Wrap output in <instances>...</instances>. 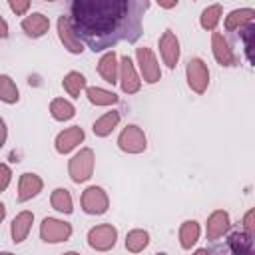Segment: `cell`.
<instances>
[{
	"mask_svg": "<svg viewBox=\"0 0 255 255\" xmlns=\"http://www.w3.org/2000/svg\"><path fill=\"white\" fill-rule=\"evenodd\" d=\"M118 241V229L112 223L96 225L88 231V245L96 251H110Z\"/></svg>",
	"mask_w": 255,
	"mask_h": 255,
	"instance_id": "cell-8",
	"label": "cell"
},
{
	"mask_svg": "<svg viewBox=\"0 0 255 255\" xmlns=\"http://www.w3.org/2000/svg\"><path fill=\"white\" fill-rule=\"evenodd\" d=\"M185 76H187V86L195 94H203L209 86V70L207 64L201 58H189L185 64Z\"/></svg>",
	"mask_w": 255,
	"mask_h": 255,
	"instance_id": "cell-4",
	"label": "cell"
},
{
	"mask_svg": "<svg viewBox=\"0 0 255 255\" xmlns=\"http://www.w3.org/2000/svg\"><path fill=\"white\" fill-rule=\"evenodd\" d=\"M64 90L68 92V96L72 98H80V92L86 90V76L80 72H68L62 80Z\"/></svg>",
	"mask_w": 255,
	"mask_h": 255,
	"instance_id": "cell-28",
	"label": "cell"
},
{
	"mask_svg": "<svg viewBox=\"0 0 255 255\" xmlns=\"http://www.w3.org/2000/svg\"><path fill=\"white\" fill-rule=\"evenodd\" d=\"M0 255H14V253H10V251H2Z\"/></svg>",
	"mask_w": 255,
	"mask_h": 255,
	"instance_id": "cell-39",
	"label": "cell"
},
{
	"mask_svg": "<svg viewBox=\"0 0 255 255\" xmlns=\"http://www.w3.org/2000/svg\"><path fill=\"white\" fill-rule=\"evenodd\" d=\"M50 114L58 122H68V120H72L76 116V108H74L72 102H68L64 98H54L50 102Z\"/></svg>",
	"mask_w": 255,
	"mask_h": 255,
	"instance_id": "cell-23",
	"label": "cell"
},
{
	"mask_svg": "<svg viewBox=\"0 0 255 255\" xmlns=\"http://www.w3.org/2000/svg\"><path fill=\"white\" fill-rule=\"evenodd\" d=\"M20 100L18 88L14 84V80L8 74H0V102L4 104H16Z\"/></svg>",
	"mask_w": 255,
	"mask_h": 255,
	"instance_id": "cell-29",
	"label": "cell"
},
{
	"mask_svg": "<svg viewBox=\"0 0 255 255\" xmlns=\"http://www.w3.org/2000/svg\"><path fill=\"white\" fill-rule=\"evenodd\" d=\"M4 217H6V205H4V203H0V223L4 221Z\"/></svg>",
	"mask_w": 255,
	"mask_h": 255,
	"instance_id": "cell-36",
	"label": "cell"
},
{
	"mask_svg": "<svg viewBox=\"0 0 255 255\" xmlns=\"http://www.w3.org/2000/svg\"><path fill=\"white\" fill-rule=\"evenodd\" d=\"M211 52H213V58L217 60L219 66L231 68V66L237 64V56H235L233 48L229 46V42L223 38L221 32H213L211 34Z\"/></svg>",
	"mask_w": 255,
	"mask_h": 255,
	"instance_id": "cell-12",
	"label": "cell"
},
{
	"mask_svg": "<svg viewBox=\"0 0 255 255\" xmlns=\"http://www.w3.org/2000/svg\"><path fill=\"white\" fill-rule=\"evenodd\" d=\"M120 120H122V116H120V112H118V110L106 112L102 118H98V120L94 122L92 129H94V133H96L98 137H106V135H110V133L118 128Z\"/></svg>",
	"mask_w": 255,
	"mask_h": 255,
	"instance_id": "cell-21",
	"label": "cell"
},
{
	"mask_svg": "<svg viewBox=\"0 0 255 255\" xmlns=\"http://www.w3.org/2000/svg\"><path fill=\"white\" fill-rule=\"evenodd\" d=\"M80 203H82V209L88 215H104L108 211V207H110L108 193L100 185H90L88 189H84Z\"/></svg>",
	"mask_w": 255,
	"mask_h": 255,
	"instance_id": "cell-5",
	"label": "cell"
},
{
	"mask_svg": "<svg viewBox=\"0 0 255 255\" xmlns=\"http://www.w3.org/2000/svg\"><path fill=\"white\" fill-rule=\"evenodd\" d=\"M118 82L122 86V92L124 94H137L139 88H141V80L135 72V66L131 62L129 56H122L120 60V74H118Z\"/></svg>",
	"mask_w": 255,
	"mask_h": 255,
	"instance_id": "cell-9",
	"label": "cell"
},
{
	"mask_svg": "<svg viewBox=\"0 0 255 255\" xmlns=\"http://www.w3.org/2000/svg\"><path fill=\"white\" fill-rule=\"evenodd\" d=\"M50 203L60 213L70 215L74 211V201H72V195H70V191L66 187H56L52 191V195H50Z\"/></svg>",
	"mask_w": 255,
	"mask_h": 255,
	"instance_id": "cell-24",
	"label": "cell"
},
{
	"mask_svg": "<svg viewBox=\"0 0 255 255\" xmlns=\"http://www.w3.org/2000/svg\"><path fill=\"white\" fill-rule=\"evenodd\" d=\"M135 60H137V66H139V72H141L143 82L155 84V82L161 80V70H159L157 58L151 52V48H147V46L135 48Z\"/></svg>",
	"mask_w": 255,
	"mask_h": 255,
	"instance_id": "cell-7",
	"label": "cell"
},
{
	"mask_svg": "<svg viewBox=\"0 0 255 255\" xmlns=\"http://www.w3.org/2000/svg\"><path fill=\"white\" fill-rule=\"evenodd\" d=\"M8 36V22L0 16V38H6Z\"/></svg>",
	"mask_w": 255,
	"mask_h": 255,
	"instance_id": "cell-34",
	"label": "cell"
},
{
	"mask_svg": "<svg viewBox=\"0 0 255 255\" xmlns=\"http://www.w3.org/2000/svg\"><path fill=\"white\" fill-rule=\"evenodd\" d=\"M72 225L68 221H62V219H56V217H46L42 223H40V237L46 241V243H62V241H68L72 237Z\"/></svg>",
	"mask_w": 255,
	"mask_h": 255,
	"instance_id": "cell-6",
	"label": "cell"
},
{
	"mask_svg": "<svg viewBox=\"0 0 255 255\" xmlns=\"http://www.w3.org/2000/svg\"><path fill=\"white\" fill-rule=\"evenodd\" d=\"M6 137H8V128H6V122L0 118V147L6 143Z\"/></svg>",
	"mask_w": 255,
	"mask_h": 255,
	"instance_id": "cell-33",
	"label": "cell"
},
{
	"mask_svg": "<svg viewBox=\"0 0 255 255\" xmlns=\"http://www.w3.org/2000/svg\"><path fill=\"white\" fill-rule=\"evenodd\" d=\"M179 40H177V36H175V32L173 30H165L163 34H161V38H159V54H161V60H163V64L169 68V70H173L175 66H177V62H179Z\"/></svg>",
	"mask_w": 255,
	"mask_h": 255,
	"instance_id": "cell-10",
	"label": "cell"
},
{
	"mask_svg": "<svg viewBox=\"0 0 255 255\" xmlns=\"http://www.w3.org/2000/svg\"><path fill=\"white\" fill-rule=\"evenodd\" d=\"M10 181H12V169H10V165L0 163V193L8 189Z\"/></svg>",
	"mask_w": 255,
	"mask_h": 255,
	"instance_id": "cell-30",
	"label": "cell"
},
{
	"mask_svg": "<svg viewBox=\"0 0 255 255\" xmlns=\"http://www.w3.org/2000/svg\"><path fill=\"white\" fill-rule=\"evenodd\" d=\"M58 36H60V42L64 44V48L70 54H82L84 52V44L76 36L74 28H72V22H70V16H60L58 18Z\"/></svg>",
	"mask_w": 255,
	"mask_h": 255,
	"instance_id": "cell-13",
	"label": "cell"
},
{
	"mask_svg": "<svg viewBox=\"0 0 255 255\" xmlns=\"http://www.w3.org/2000/svg\"><path fill=\"white\" fill-rule=\"evenodd\" d=\"M255 22V10L253 8H237L231 10L229 16L225 18V30L227 32H241Z\"/></svg>",
	"mask_w": 255,
	"mask_h": 255,
	"instance_id": "cell-17",
	"label": "cell"
},
{
	"mask_svg": "<svg viewBox=\"0 0 255 255\" xmlns=\"http://www.w3.org/2000/svg\"><path fill=\"white\" fill-rule=\"evenodd\" d=\"M84 137H86V133H84V129H82L80 126L66 128L64 131L58 133V137H56V141H54L56 151L62 153V155H64V153H70L76 145H80V143L84 141Z\"/></svg>",
	"mask_w": 255,
	"mask_h": 255,
	"instance_id": "cell-15",
	"label": "cell"
},
{
	"mask_svg": "<svg viewBox=\"0 0 255 255\" xmlns=\"http://www.w3.org/2000/svg\"><path fill=\"white\" fill-rule=\"evenodd\" d=\"M86 98L90 100V104L94 106H112L118 102V96L106 88H100V86H90L86 88Z\"/></svg>",
	"mask_w": 255,
	"mask_h": 255,
	"instance_id": "cell-25",
	"label": "cell"
},
{
	"mask_svg": "<svg viewBox=\"0 0 255 255\" xmlns=\"http://www.w3.org/2000/svg\"><path fill=\"white\" fill-rule=\"evenodd\" d=\"M98 74L102 76L104 82L108 84H116L118 82V74H120V62H118V54L114 50L106 52L100 62H98Z\"/></svg>",
	"mask_w": 255,
	"mask_h": 255,
	"instance_id": "cell-19",
	"label": "cell"
},
{
	"mask_svg": "<svg viewBox=\"0 0 255 255\" xmlns=\"http://www.w3.org/2000/svg\"><path fill=\"white\" fill-rule=\"evenodd\" d=\"M253 217H255V211H253V209H249V211L245 213V217H243V233H247L249 237H253V235H255Z\"/></svg>",
	"mask_w": 255,
	"mask_h": 255,
	"instance_id": "cell-32",
	"label": "cell"
},
{
	"mask_svg": "<svg viewBox=\"0 0 255 255\" xmlns=\"http://www.w3.org/2000/svg\"><path fill=\"white\" fill-rule=\"evenodd\" d=\"M118 147L126 153H141L147 147V139L145 133L139 126L129 124L122 129V133L118 135Z\"/></svg>",
	"mask_w": 255,
	"mask_h": 255,
	"instance_id": "cell-3",
	"label": "cell"
},
{
	"mask_svg": "<svg viewBox=\"0 0 255 255\" xmlns=\"http://www.w3.org/2000/svg\"><path fill=\"white\" fill-rule=\"evenodd\" d=\"M32 223H34V213L28 211V209L20 211V213L14 217L12 227H10L12 241H14V243H22V241L28 237V233H30V229H32Z\"/></svg>",
	"mask_w": 255,
	"mask_h": 255,
	"instance_id": "cell-20",
	"label": "cell"
},
{
	"mask_svg": "<svg viewBox=\"0 0 255 255\" xmlns=\"http://www.w3.org/2000/svg\"><path fill=\"white\" fill-rule=\"evenodd\" d=\"M231 227V221H229V213L225 209H215L209 217H207V223H205V233H207V239L211 241H217L219 237H223Z\"/></svg>",
	"mask_w": 255,
	"mask_h": 255,
	"instance_id": "cell-14",
	"label": "cell"
},
{
	"mask_svg": "<svg viewBox=\"0 0 255 255\" xmlns=\"http://www.w3.org/2000/svg\"><path fill=\"white\" fill-rule=\"evenodd\" d=\"M44 187V181L40 175L36 173H22L20 175V181H18V201L24 203V201H30L32 197H36Z\"/></svg>",
	"mask_w": 255,
	"mask_h": 255,
	"instance_id": "cell-16",
	"label": "cell"
},
{
	"mask_svg": "<svg viewBox=\"0 0 255 255\" xmlns=\"http://www.w3.org/2000/svg\"><path fill=\"white\" fill-rule=\"evenodd\" d=\"M20 26H22V30H24L26 36H30V38H40V36H44V34L50 30V20H48V16H44L42 12H32V14L24 16V20H22Z\"/></svg>",
	"mask_w": 255,
	"mask_h": 255,
	"instance_id": "cell-18",
	"label": "cell"
},
{
	"mask_svg": "<svg viewBox=\"0 0 255 255\" xmlns=\"http://www.w3.org/2000/svg\"><path fill=\"white\" fill-rule=\"evenodd\" d=\"M159 6L161 8H175L177 6V0H173V2H159Z\"/></svg>",
	"mask_w": 255,
	"mask_h": 255,
	"instance_id": "cell-35",
	"label": "cell"
},
{
	"mask_svg": "<svg viewBox=\"0 0 255 255\" xmlns=\"http://www.w3.org/2000/svg\"><path fill=\"white\" fill-rule=\"evenodd\" d=\"M199 233H201V227H199V223H197L195 219L183 221L181 227H179V245H181L183 249H191V247L197 243Z\"/></svg>",
	"mask_w": 255,
	"mask_h": 255,
	"instance_id": "cell-22",
	"label": "cell"
},
{
	"mask_svg": "<svg viewBox=\"0 0 255 255\" xmlns=\"http://www.w3.org/2000/svg\"><path fill=\"white\" fill-rule=\"evenodd\" d=\"M221 14H223L221 4H211V6H207V8L201 12V16H199L201 28H203V30H209V32H215V28H217V24H219V20H221Z\"/></svg>",
	"mask_w": 255,
	"mask_h": 255,
	"instance_id": "cell-27",
	"label": "cell"
},
{
	"mask_svg": "<svg viewBox=\"0 0 255 255\" xmlns=\"http://www.w3.org/2000/svg\"><path fill=\"white\" fill-rule=\"evenodd\" d=\"M193 255H209V251H207V249H197Z\"/></svg>",
	"mask_w": 255,
	"mask_h": 255,
	"instance_id": "cell-37",
	"label": "cell"
},
{
	"mask_svg": "<svg viewBox=\"0 0 255 255\" xmlns=\"http://www.w3.org/2000/svg\"><path fill=\"white\" fill-rule=\"evenodd\" d=\"M64 255H80V253H76V251H68V253H64Z\"/></svg>",
	"mask_w": 255,
	"mask_h": 255,
	"instance_id": "cell-38",
	"label": "cell"
},
{
	"mask_svg": "<svg viewBox=\"0 0 255 255\" xmlns=\"http://www.w3.org/2000/svg\"><path fill=\"white\" fill-rule=\"evenodd\" d=\"M147 8V0H76L70 4V22L82 44L92 52H104L139 38Z\"/></svg>",
	"mask_w": 255,
	"mask_h": 255,
	"instance_id": "cell-1",
	"label": "cell"
},
{
	"mask_svg": "<svg viewBox=\"0 0 255 255\" xmlns=\"http://www.w3.org/2000/svg\"><path fill=\"white\" fill-rule=\"evenodd\" d=\"M149 245V233L145 229H131L126 235V249L129 253H139Z\"/></svg>",
	"mask_w": 255,
	"mask_h": 255,
	"instance_id": "cell-26",
	"label": "cell"
},
{
	"mask_svg": "<svg viewBox=\"0 0 255 255\" xmlns=\"http://www.w3.org/2000/svg\"><path fill=\"white\" fill-rule=\"evenodd\" d=\"M217 255H253V237L243 231H235L229 235L225 247L217 249Z\"/></svg>",
	"mask_w": 255,
	"mask_h": 255,
	"instance_id": "cell-11",
	"label": "cell"
},
{
	"mask_svg": "<svg viewBox=\"0 0 255 255\" xmlns=\"http://www.w3.org/2000/svg\"><path fill=\"white\" fill-rule=\"evenodd\" d=\"M155 255H167V253H155Z\"/></svg>",
	"mask_w": 255,
	"mask_h": 255,
	"instance_id": "cell-40",
	"label": "cell"
},
{
	"mask_svg": "<svg viewBox=\"0 0 255 255\" xmlns=\"http://www.w3.org/2000/svg\"><path fill=\"white\" fill-rule=\"evenodd\" d=\"M8 6H10V10H12L16 16H22V14H26V12L30 10V2H28V0H10Z\"/></svg>",
	"mask_w": 255,
	"mask_h": 255,
	"instance_id": "cell-31",
	"label": "cell"
},
{
	"mask_svg": "<svg viewBox=\"0 0 255 255\" xmlns=\"http://www.w3.org/2000/svg\"><path fill=\"white\" fill-rule=\"evenodd\" d=\"M94 163H96V157H94V149L92 147H82L68 163V173L72 177L74 183H84L92 177L94 173Z\"/></svg>",
	"mask_w": 255,
	"mask_h": 255,
	"instance_id": "cell-2",
	"label": "cell"
}]
</instances>
